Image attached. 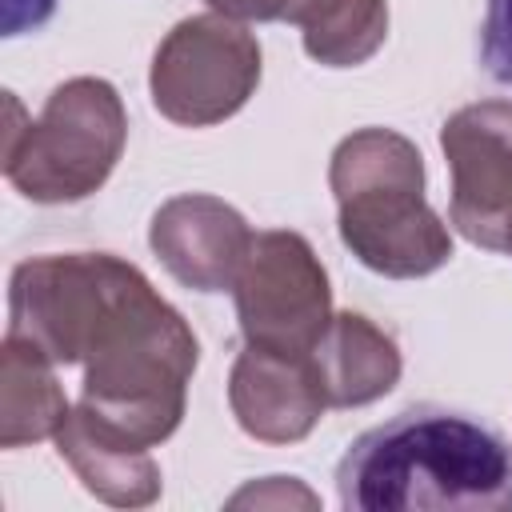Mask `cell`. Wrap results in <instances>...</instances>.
<instances>
[{"instance_id":"6da1fadb","label":"cell","mask_w":512,"mask_h":512,"mask_svg":"<svg viewBox=\"0 0 512 512\" xmlns=\"http://www.w3.org/2000/svg\"><path fill=\"white\" fill-rule=\"evenodd\" d=\"M336 496L348 512H512V444L468 412L404 408L348 444Z\"/></svg>"},{"instance_id":"7a4b0ae2","label":"cell","mask_w":512,"mask_h":512,"mask_svg":"<svg viewBox=\"0 0 512 512\" xmlns=\"http://www.w3.org/2000/svg\"><path fill=\"white\" fill-rule=\"evenodd\" d=\"M344 248L388 280L432 276L452 260V232L424 200L420 148L392 128H356L328 164Z\"/></svg>"},{"instance_id":"3957f363","label":"cell","mask_w":512,"mask_h":512,"mask_svg":"<svg viewBox=\"0 0 512 512\" xmlns=\"http://www.w3.org/2000/svg\"><path fill=\"white\" fill-rule=\"evenodd\" d=\"M196 364V332L152 288L84 360L80 408L108 432L140 448H156L184 420L188 380Z\"/></svg>"},{"instance_id":"277c9868","label":"cell","mask_w":512,"mask_h":512,"mask_svg":"<svg viewBox=\"0 0 512 512\" xmlns=\"http://www.w3.org/2000/svg\"><path fill=\"white\" fill-rule=\"evenodd\" d=\"M4 108V176L24 200L76 204L104 188L128 140V112L108 80L72 76L56 84L36 120L12 92H4Z\"/></svg>"},{"instance_id":"5b68a950","label":"cell","mask_w":512,"mask_h":512,"mask_svg":"<svg viewBox=\"0 0 512 512\" xmlns=\"http://www.w3.org/2000/svg\"><path fill=\"white\" fill-rule=\"evenodd\" d=\"M152 280L112 252H48L20 260L8 284V336L52 364H84L108 324Z\"/></svg>"},{"instance_id":"8992f818","label":"cell","mask_w":512,"mask_h":512,"mask_svg":"<svg viewBox=\"0 0 512 512\" xmlns=\"http://www.w3.org/2000/svg\"><path fill=\"white\" fill-rule=\"evenodd\" d=\"M260 84L256 36L220 12L180 20L156 48L148 88L164 120L184 128H212L236 116Z\"/></svg>"},{"instance_id":"52a82bcc","label":"cell","mask_w":512,"mask_h":512,"mask_svg":"<svg viewBox=\"0 0 512 512\" xmlns=\"http://www.w3.org/2000/svg\"><path fill=\"white\" fill-rule=\"evenodd\" d=\"M232 292L244 344L312 352L332 320L328 272L312 244L288 228H268L252 236Z\"/></svg>"},{"instance_id":"ba28073f","label":"cell","mask_w":512,"mask_h":512,"mask_svg":"<svg viewBox=\"0 0 512 512\" xmlns=\"http://www.w3.org/2000/svg\"><path fill=\"white\" fill-rule=\"evenodd\" d=\"M440 148L452 172L448 216L456 232L496 252L512 212V100H476L456 108L440 128Z\"/></svg>"},{"instance_id":"9c48e42d","label":"cell","mask_w":512,"mask_h":512,"mask_svg":"<svg viewBox=\"0 0 512 512\" xmlns=\"http://www.w3.org/2000/svg\"><path fill=\"white\" fill-rule=\"evenodd\" d=\"M236 424L260 444H296L328 412L324 380L312 352H276L244 344L228 376Z\"/></svg>"},{"instance_id":"30bf717a","label":"cell","mask_w":512,"mask_h":512,"mask_svg":"<svg viewBox=\"0 0 512 512\" xmlns=\"http://www.w3.org/2000/svg\"><path fill=\"white\" fill-rule=\"evenodd\" d=\"M248 220L208 192H184L156 208L148 224V244L156 260L196 292H224L236 284L244 256L252 248Z\"/></svg>"},{"instance_id":"8fae6325","label":"cell","mask_w":512,"mask_h":512,"mask_svg":"<svg viewBox=\"0 0 512 512\" xmlns=\"http://www.w3.org/2000/svg\"><path fill=\"white\" fill-rule=\"evenodd\" d=\"M60 460L76 472V480L112 508H148L160 500V464L148 448L108 432L84 408H72L56 432Z\"/></svg>"},{"instance_id":"7c38bea8","label":"cell","mask_w":512,"mask_h":512,"mask_svg":"<svg viewBox=\"0 0 512 512\" xmlns=\"http://www.w3.org/2000/svg\"><path fill=\"white\" fill-rule=\"evenodd\" d=\"M316 372L324 380L328 408H364L388 396L400 380V348L360 312H332L324 336L312 348Z\"/></svg>"},{"instance_id":"4fadbf2b","label":"cell","mask_w":512,"mask_h":512,"mask_svg":"<svg viewBox=\"0 0 512 512\" xmlns=\"http://www.w3.org/2000/svg\"><path fill=\"white\" fill-rule=\"evenodd\" d=\"M68 396L56 380V364L28 340L4 336L0 348V444L24 448L56 440L68 420Z\"/></svg>"},{"instance_id":"5bb4252c","label":"cell","mask_w":512,"mask_h":512,"mask_svg":"<svg viewBox=\"0 0 512 512\" xmlns=\"http://www.w3.org/2000/svg\"><path fill=\"white\" fill-rule=\"evenodd\" d=\"M304 52L324 68H356L388 40V0H340L324 20L300 28Z\"/></svg>"},{"instance_id":"9a60e30c","label":"cell","mask_w":512,"mask_h":512,"mask_svg":"<svg viewBox=\"0 0 512 512\" xmlns=\"http://www.w3.org/2000/svg\"><path fill=\"white\" fill-rule=\"evenodd\" d=\"M340 0H208L212 12L232 16L240 24H268V20H288L296 28H308L324 20Z\"/></svg>"},{"instance_id":"2e32d148","label":"cell","mask_w":512,"mask_h":512,"mask_svg":"<svg viewBox=\"0 0 512 512\" xmlns=\"http://www.w3.org/2000/svg\"><path fill=\"white\" fill-rule=\"evenodd\" d=\"M480 60L496 84H512V0H488Z\"/></svg>"},{"instance_id":"e0dca14e","label":"cell","mask_w":512,"mask_h":512,"mask_svg":"<svg viewBox=\"0 0 512 512\" xmlns=\"http://www.w3.org/2000/svg\"><path fill=\"white\" fill-rule=\"evenodd\" d=\"M228 504H232V508H240V504H276V508H284V504H304V508H316L320 500H316L296 476H268L264 484H252V488L236 492Z\"/></svg>"},{"instance_id":"ac0fdd59","label":"cell","mask_w":512,"mask_h":512,"mask_svg":"<svg viewBox=\"0 0 512 512\" xmlns=\"http://www.w3.org/2000/svg\"><path fill=\"white\" fill-rule=\"evenodd\" d=\"M56 12V0H4V36L40 28Z\"/></svg>"},{"instance_id":"d6986e66","label":"cell","mask_w":512,"mask_h":512,"mask_svg":"<svg viewBox=\"0 0 512 512\" xmlns=\"http://www.w3.org/2000/svg\"><path fill=\"white\" fill-rule=\"evenodd\" d=\"M496 252L512 256V212H508V220H504V228H500V244H496Z\"/></svg>"}]
</instances>
